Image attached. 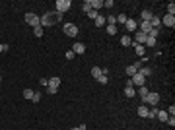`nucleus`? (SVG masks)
Listing matches in <instances>:
<instances>
[{"label":"nucleus","mask_w":175,"mask_h":130,"mask_svg":"<svg viewBox=\"0 0 175 130\" xmlns=\"http://www.w3.org/2000/svg\"><path fill=\"white\" fill-rule=\"evenodd\" d=\"M88 16H89L91 20H95V18H97L99 14H97V12H95V10H89V12H88Z\"/></svg>","instance_id":"33"},{"label":"nucleus","mask_w":175,"mask_h":130,"mask_svg":"<svg viewBox=\"0 0 175 130\" xmlns=\"http://www.w3.org/2000/svg\"><path fill=\"white\" fill-rule=\"evenodd\" d=\"M167 117H169V115H167V111H158V119L162 120V122H165Z\"/></svg>","instance_id":"19"},{"label":"nucleus","mask_w":175,"mask_h":130,"mask_svg":"<svg viewBox=\"0 0 175 130\" xmlns=\"http://www.w3.org/2000/svg\"><path fill=\"white\" fill-rule=\"evenodd\" d=\"M47 93H51V95L56 93V87H47Z\"/></svg>","instance_id":"40"},{"label":"nucleus","mask_w":175,"mask_h":130,"mask_svg":"<svg viewBox=\"0 0 175 130\" xmlns=\"http://www.w3.org/2000/svg\"><path fill=\"white\" fill-rule=\"evenodd\" d=\"M152 18H154V14H152L150 10H144V12H142V22H150Z\"/></svg>","instance_id":"15"},{"label":"nucleus","mask_w":175,"mask_h":130,"mask_svg":"<svg viewBox=\"0 0 175 130\" xmlns=\"http://www.w3.org/2000/svg\"><path fill=\"white\" fill-rule=\"evenodd\" d=\"M89 4H91V10L97 12L101 6H103V0H89Z\"/></svg>","instance_id":"13"},{"label":"nucleus","mask_w":175,"mask_h":130,"mask_svg":"<svg viewBox=\"0 0 175 130\" xmlns=\"http://www.w3.org/2000/svg\"><path fill=\"white\" fill-rule=\"evenodd\" d=\"M39 101H41V93H37V91H35V93H33L31 103H39Z\"/></svg>","instance_id":"32"},{"label":"nucleus","mask_w":175,"mask_h":130,"mask_svg":"<svg viewBox=\"0 0 175 130\" xmlns=\"http://www.w3.org/2000/svg\"><path fill=\"white\" fill-rule=\"evenodd\" d=\"M107 33H109V35H115V33H117V25H107Z\"/></svg>","instance_id":"30"},{"label":"nucleus","mask_w":175,"mask_h":130,"mask_svg":"<svg viewBox=\"0 0 175 130\" xmlns=\"http://www.w3.org/2000/svg\"><path fill=\"white\" fill-rule=\"evenodd\" d=\"M138 115H140V117H148V107L140 105V107H138Z\"/></svg>","instance_id":"24"},{"label":"nucleus","mask_w":175,"mask_h":130,"mask_svg":"<svg viewBox=\"0 0 175 130\" xmlns=\"http://www.w3.org/2000/svg\"><path fill=\"white\" fill-rule=\"evenodd\" d=\"M60 18H62V14H58V12H47L45 16H41V18H39V20H41V27L55 25L56 22H60Z\"/></svg>","instance_id":"1"},{"label":"nucleus","mask_w":175,"mask_h":130,"mask_svg":"<svg viewBox=\"0 0 175 130\" xmlns=\"http://www.w3.org/2000/svg\"><path fill=\"white\" fill-rule=\"evenodd\" d=\"M115 20H117L119 23H127V20H129V18H127L125 14H121V16H117V18H115Z\"/></svg>","instance_id":"28"},{"label":"nucleus","mask_w":175,"mask_h":130,"mask_svg":"<svg viewBox=\"0 0 175 130\" xmlns=\"http://www.w3.org/2000/svg\"><path fill=\"white\" fill-rule=\"evenodd\" d=\"M72 51H74V54H84L86 53V45H82V43H76L74 47H72Z\"/></svg>","instance_id":"10"},{"label":"nucleus","mask_w":175,"mask_h":130,"mask_svg":"<svg viewBox=\"0 0 175 130\" xmlns=\"http://www.w3.org/2000/svg\"><path fill=\"white\" fill-rule=\"evenodd\" d=\"M138 74H142L144 78H148L150 74H152V70H150V68H140V70H138Z\"/></svg>","instance_id":"25"},{"label":"nucleus","mask_w":175,"mask_h":130,"mask_svg":"<svg viewBox=\"0 0 175 130\" xmlns=\"http://www.w3.org/2000/svg\"><path fill=\"white\" fill-rule=\"evenodd\" d=\"M0 53H2V45H0Z\"/></svg>","instance_id":"45"},{"label":"nucleus","mask_w":175,"mask_h":130,"mask_svg":"<svg viewBox=\"0 0 175 130\" xmlns=\"http://www.w3.org/2000/svg\"><path fill=\"white\" fill-rule=\"evenodd\" d=\"M167 14H169V16H173V14H175V4H173V2L167 4Z\"/></svg>","instance_id":"29"},{"label":"nucleus","mask_w":175,"mask_h":130,"mask_svg":"<svg viewBox=\"0 0 175 130\" xmlns=\"http://www.w3.org/2000/svg\"><path fill=\"white\" fill-rule=\"evenodd\" d=\"M160 23H162V20H160L158 16H154L152 20H150V25H152L154 29H158V27H160Z\"/></svg>","instance_id":"16"},{"label":"nucleus","mask_w":175,"mask_h":130,"mask_svg":"<svg viewBox=\"0 0 175 130\" xmlns=\"http://www.w3.org/2000/svg\"><path fill=\"white\" fill-rule=\"evenodd\" d=\"M146 39H148V35H146V33L136 31V33H134V41H132V43H136V45H144V43H146Z\"/></svg>","instance_id":"7"},{"label":"nucleus","mask_w":175,"mask_h":130,"mask_svg":"<svg viewBox=\"0 0 175 130\" xmlns=\"http://www.w3.org/2000/svg\"><path fill=\"white\" fill-rule=\"evenodd\" d=\"M169 126H175V117H167V120H165Z\"/></svg>","instance_id":"36"},{"label":"nucleus","mask_w":175,"mask_h":130,"mask_svg":"<svg viewBox=\"0 0 175 130\" xmlns=\"http://www.w3.org/2000/svg\"><path fill=\"white\" fill-rule=\"evenodd\" d=\"M25 22L29 23V25H31L33 29L41 25V20H39V16H37V14H33V12H29V14H25Z\"/></svg>","instance_id":"2"},{"label":"nucleus","mask_w":175,"mask_h":130,"mask_svg":"<svg viewBox=\"0 0 175 130\" xmlns=\"http://www.w3.org/2000/svg\"><path fill=\"white\" fill-rule=\"evenodd\" d=\"M162 23L167 25V27H173V25H175V16H169V14H167L164 20H162Z\"/></svg>","instance_id":"9"},{"label":"nucleus","mask_w":175,"mask_h":130,"mask_svg":"<svg viewBox=\"0 0 175 130\" xmlns=\"http://www.w3.org/2000/svg\"><path fill=\"white\" fill-rule=\"evenodd\" d=\"M91 10V4H89V0H86V2H84V12H89Z\"/></svg>","instance_id":"34"},{"label":"nucleus","mask_w":175,"mask_h":130,"mask_svg":"<svg viewBox=\"0 0 175 130\" xmlns=\"http://www.w3.org/2000/svg\"><path fill=\"white\" fill-rule=\"evenodd\" d=\"M121 45H123V47H129V45H132V39L125 35V37H121Z\"/></svg>","instance_id":"18"},{"label":"nucleus","mask_w":175,"mask_h":130,"mask_svg":"<svg viewBox=\"0 0 175 130\" xmlns=\"http://www.w3.org/2000/svg\"><path fill=\"white\" fill-rule=\"evenodd\" d=\"M58 86H60V78H51V80H49V87H56V89H58Z\"/></svg>","instance_id":"14"},{"label":"nucleus","mask_w":175,"mask_h":130,"mask_svg":"<svg viewBox=\"0 0 175 130\" xmlns=\"http://www.w3.org/2000/svg\"><path fill=\"white\" fill-rule=\"evenodd\" d=\"M142 101H146V103H150V105H154V107H156V103L160 101V95H158L156 91H150V93H148V95H146Z\"/></svg>","instance_id":"6"},{"label":"nucleus","mask_w":175,"mask_h":130,"mask_svg":"<svg viewBox=\"0 0 175 130\" xmlns=\"http://www.w3.org/2000/svg\"><path fill=\"white\" fill-rule=\"evenodd\" d=\"M33 33H35V37H41V35H43V27H41V25H39V27H35Z\"/></svg>","instance_id":"31"},{"label":"nucleus","mask_w":175,"mask_h":130,"mask_svg":"<svg viewBox=\"0 0 175 130\" xmlns=\"http://www.w3.org/2000/svg\"><path fill=\"white\" fill-rule=\"evenodd\" d=\"M125 25H127V29H129V31H136V27H138V25H136V20H127Z\"/></svg>","instance_id":"11"},{"label":"nucleus","mask_w":175,"mask_h":130,"mask_svg":"<svg viewBox=\"0 0 175 130\" xmlns=\"http://www.w3.org/2000/svg\"><path fill=\"white\" fill-rule=\"evenodd\" d=\"M105 22H109V25H115L117 20H115V16H109V20H105Z\"/></svg>","instance_id":"37"},{"label":"nucleus","mask_w":175,"mask_h":130,"mask_svg":"<svg viewBox=\"0 0 175 130\" xmlns=\"http://www.w3.org/2000/svg\"><path fill=\"white\" fill-rule=\"evenodd\" d=\"M148 93H150V91H148V87H146V86H140V89H138V95L144 99L146 95H148Z\"/></svg>","instance_id":"20"},{"label":"nucleus","mask_w":175,"mask_h":130,"mask_svg":"<svg viewBox=\"0 0 175 130\" xmlns=\"http://www.w3.org/2000/svg\"><path fill=\"white\" fill-rule=\"evenodd\" d=\"M158 117V109L152 107V109H148V119H156Z\"/></svg>","instance_id":"22"},{"label":"nucleus","mask_w":175,"mask_h":130,"mask_svg":"<svg viewBox=\"0 0 175 130\" xmlns=\"http://www.w3.org/2000/svg\"><path fill=\"white\" fill-rule=\"evenodd\" d=\"M0 82H2V76H0Z\"/></svg>","instance_id":"46"},{"label":"nucleus","mask_w":175,"mask_h":130,"mask_svg":"<svg viewBox=\"0 0 175 130\" xmlns=\"http://www.w3.org/2000/svg\"><path fill=\"white\" fill-rule=\"evenodd\" d=\"M144 45H146V47H156V39H154V37H148Z\"/></svg>","instance_id":"27"},{"label":"nucleus","mask_w":175,"mask_h":130,"mask_svg":"<svg viewBox=\"0 0 175 130\" xmlns=\"http://www.w3.org/2000/svg\"><path fill=\"white\" fill-rule=\"evenodd\" d=\"M140 68H142V66H140V62H136V64H131L129 68H127V74H129V76H134V74L140 70Z\"/></svg>","instance_id":"8"},{"label":"nucleus","mask_w":175,"mask_h":130,"mask_svg":"<svg viewBox=\"0 0 175 130\" xmlns=\"http://www.w3.org/2000/svg\"><path fill=\"white\" fill-rule=\"evenodd\" d=\"M64 33L68 35V37H76L78 35V27L74 25V23H64Z\"/></svg>","instance_id":"5"},{"label":"nucleus","mask_w":175,"mask_h":130,"mask_svg":"<svg viewBox=\"0 0 175 130\" xmlns=\"http://www.w3.org/2000/svg\"><path fill=\"white\" fill-rule=\"evenodd\" d=\"M39 84H41V86H45V87H47V86H49V80H45V78H43V80H41Z\"/></svg>","instance_id":"43"},{"label":"nucleus","mask_w":175,"mask_h":130,"mask_svg":"<svg viewBox=\"0 0 175 130\" xmlns=\"http://www.w3.org/2000/svg\"><path fill=\"white\" fill-rule=\"evenodd\" d=\"M56 12L58 14H62V12H66V10H70V6H72V2L70 0H56Z\"/></svg>","instance_id":"4"},{"label":"nucleus","mask_w":175,"mask_h":130,"mask_svg":"<svg viewBox=\"0 0 175 130\" xmlns=\"http://www.w3.org/2000/svg\"><path fill=\"white\" fill-rule=\"evenodd\" d=\"M125 95H127V97H134V87L132 86H125Z\"/></svg>","instance_id":"17"},{"label":"nucleus","mask_w":175,"mask_h":130,"mask_svg":"<svg viewBox=\"0 0 175 130\" xmlns=\"http://www.w3.org/2000/svg\"><path fill=\"white\" fill-rule=\"evenodd\" d=\"M148 37H154V39H156V37H158V29H150V31H148Z\"/></svg>","instance_id":"35"},{"label":"nucleus","mask_w":175,"mask_h":130,"mask_svg":"<svg viewBox=\"0 0 175 130\" xmlns=\"http://www.w3.org/2000/svg\"><path fill=\"white\" fill-rule=\"evenodd\" d=\"M103 6H107V8H111V6H113V0H105V2H103Z\"/></svg>","instance_id":"41"},{"label":"nucleus","mask_w":175,"mask_h":130,"mask_svg":"<svg viewBox=\"0 0 175 130\" xmlns=\"http://www.w3.org/2000/svg\"><path fill=\"white\" fill-rule=\"evenodd\" d=\"M167 115H171V117H173V115H175V107H173V105L169 107V111H167Z\"/></svg>","instance_id":"42"},{"label":"nucleus","mask_w":175,"mask_h":130,"mask_svg":"<svg viewBox=\"0 0 175 130\" xmlns=\"http://www.w3.org/2000/svg\"><path fill=\"white\" fill-rule=\"evenodd\" d=\"M132 45H134V53L138 54V56H144V53H146L144 45H136V43H132Z\"/></svg>","instance_id":"12"},{"label":"nucleus","mask_w":175,"mask_h":130,"mask_svg":"<svg viewBox=\"0 0 175 130\" xmlns=\"http://www.w3.org/2000/svg\"><path fill=\"white\" fill-rule=\"evenodd\" d=\"M70 130H80V128H70Z\"/></svg>","instance_id":"44"},{"label":"nucleus","mask_w":175,"mask_h":130,"mask_svg":"<svg viewBox=\"0 0 175 130\" xmlns=\"http://www.w3.org/2000/svg\"><path fill=\"white\" fill-rule=\"evenodd\" d=\"M97 82H99V84H107V76H99Z\"/></svg>","instance_id":"39"},{"label":"nucleus","mask_w":175,"mask_h":130,"mask_svg":"<svg viewBox=\"0 0 175 130\" xmlns=\"http://www.w3.org/2000/svg\"><path fill=\"white\" fill-rule=\"evenodd\" d=\"M33 93L35 91H31V89H23V97L25 99H33Z\"/></svg>","instance_id":"26"},{"label":"nucleus","mask_w":175,"mask_h":130,"mask_svg":"<svg viewBox=\"0 0 175 130\" xmlns=\"http://www.w3.org/2000/svg\"><path fill=\"white\" fill-rule=\"evenodd\" d=\"M74 56H76V54H74V51H68V53H66V58H68V60H72Z\"/></svg>","instance_id":"38"},{"label":"nucleus","mask_w":175,"mask_h":130,"mask_svg":"<svg viewBox=\"0 0 175 130\" xmlns=\"http://www.w3.org/2000/svg\"><path fill=\"white\" fill-rule=\"evenodd\" d=\"M95 25H97V27H103V25H105V18H103V16H97V18H95Z\"/></svg>","instance_id":"23"},{"label":"nucleus","mask_w":175,"mask_h":130,"mask_svg":"<svg viewBox=\"0 0 175 130\" xmlns=\"http://www.w3.org/2000/svg\"><path fill=\"white\" fill-rule=\"evenodd\" d=\"M91 76L95 78V80H97L99 76H103V74H101V68H95V66H93V68H91Z\"/></svg>","instance_id":"21"},{"label":"nucleus","mask_w":175,"mask_h":130,"mask_svg":"<svg viewBox=\"0 0 175 130\" xmlns=\"http://www.w3.org/2000/svg\"><path fill=\"white\" fill-rule=\"evenodd\" d=\"M129 84L131 86H146V78L142 76V74H134V76H131V80H129Z\"/></svg>","instance_id":"3"}]
</instances>
